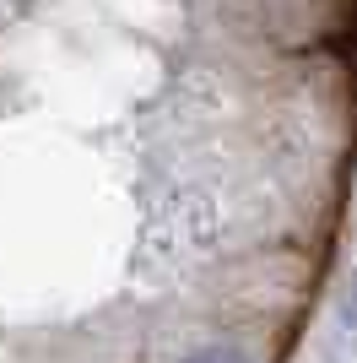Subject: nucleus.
<instances>
[{
  "label": "nucleus",
  "instance_id": "nucleus-1",
  "mask_svg": "<svg viewBox=\"0 0 357 363\" xmlns=\"http://www.w3.org/2000/svg\"><path fill=\"white\" fill-rule=\"evenodd\" d=\"M184 363H244L238 352H227V347H200V352H190Z\"/></svg>",
  "mask_w": 357,
  "mask_h": 363
}]
</instances>
